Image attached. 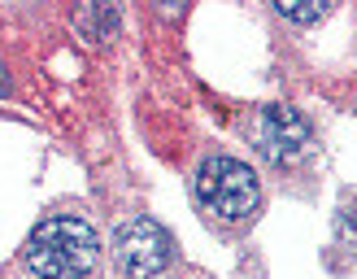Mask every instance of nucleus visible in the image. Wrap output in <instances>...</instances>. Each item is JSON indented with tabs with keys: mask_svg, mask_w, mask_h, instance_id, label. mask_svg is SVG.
<instances>
[{
	"mask_svg": "<svg viewBox=\"0 0 357 279\" xmlns=\"http://www.w3.org/2000/svg\"><path fill=\"white\" fill-rule=\"evenodd\" d=\"M26 271L35 279H87L100 262V240L79 214H52L26 240Z\"/></svg>",
	"mask_w": 357,
	"mask_h": 279,
	"instance_id": "1",
	"label": "nucleus"
},
{
	"mask_svg": "<svg viewBox=\"0 0 357 279\" xmlns=\"http://www.w3.org/2000/svg\"><path fill=\"white\" fill-rule=\"evenodd\" d=\"M196 197H201L209 214H218L227 223H244L257 209L261 188H257V174L244 162H236V157H209L201 174H196Z\"/></svg>",
	"mask_w": 357,
	"mask_h": 279,
	"instance_id": "2",
	"label": "nucleus"
},
{
	"mask_svg": "<svg viewBox=\"0 0 357 279\" xmlns=\"http://www.w3.org/2000/svg\"><path fill=\"white\" fill-rule=\"evenodd\" d=\"M170 257H174V240L166 236L162 223L135 218V223L122 227V236H118V262H122V271H127V275L153 279V275H162L170 266Z\"/></svg>",
	"mask_w": 357,
	"mask_h": 279,
	"instance_id": "3",
	"label": "nucleus"
},
{
	"mask_svg": "<svg viewBox=\"0 0 357 279\" xmlns=\"http://www.w3.org/2000/svg\"><path fill=\"white\" fill-rule=\"evenodd\" d=\"M305 144H310V122L292 105H266L257 114V149L271 162H292L296 153H305Z\"/></svg>",
	"mask_w": 357,
	"mask_h": 279,
	"instance_id": "4",
	"label": "nucleus"
},
{
	"mask_svg": "<svg viewBox=\"0 0 357 279\" xmlns=\"http://www.w3.org/2000/svg\"><path fill=\"white\" fill-rule=\"evenodd\" d=\"M79 31L87 35V40H109V35L118 31V9H109V5H87L83 13H79Z\"/></svg>",
	"mask_w": 357,
	"mask_h": 279,
	"instance_id": "5",
	"label": "nucleus"
},
{
	"mask_svg": "<svg viewBox=\"0 0 357 279\" xmlns=\"http://www.w3.org/2000/svg\"><path fill=\"white\" fill-rule=\"evenodd\" d=\"M275 9L288 17V22H301V27H310V22H318V17H327V13H331L327 0H279Z\"/></svg>",
	"mask_w": 357,
	"mask_h": 279,
	"instance_id": "6",
	"label": "nucleus"
},
{
	"mask_svg": "<svg viewBox=\"0 0 357 279\" xmlns=\"http://www.w3.org/2000/svg\"><path fill=\"white\" fill-rule=\"evenodd\" d=\"M340 232H344V236L357 244V205H349L344 214H340Z\"/></svg>",
	"mask_w": 357,
	"mask_h": 279,
	"instance_id": "7",
	"label": "nucleus"
},
{
	"mask_svg": "<svg viewBox=\"0 0 357 279\" xmlns=\"http://www.w3.org/2000/svg\"><path fill=\"white\" fill-rule=\"evenodd\" d=\"M9 87V75H5V61H0V92H5Z\"/></svg>",
	"mask_w": 357,
	"mask_h": 279,
	"instance_id": "8",
	"label": "nucleus"
}]
</instances>
